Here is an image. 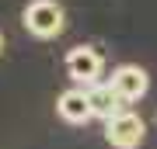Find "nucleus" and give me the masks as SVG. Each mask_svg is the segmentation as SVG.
<instances>
[{"instance_id":"2","label":"nucleus","mask_w":157,"mask_h":149,"mask_svg":"<svg viewBox=\"0 0 157 149\" xmlns=\"http://www.w3.org/2000/svg\"><path fill=\"white\" fill-rule=\"evenodd\" d=\"M143 139H147V122L136 111H122L105 122V142L112 149H140Z\"/></svg>"},{"instance_id":"7","label":"nucleus","mask_w":157,"mask_h":149,"mask_svg":"<svg viewBox=\"0 0 157 149\" xmlns=\"http://www.w3.org/2000/svg\"><path fill=\"white\" fill-rule=\"evenodd\" d=\"M0 49H4V35H0Z\"/></svg>"},{"instance_id":"6","label":"nucleus","mask_w":157,"mask_h":149,"mask_svg":"<svg viewBox=\"0 0 157 149\" xmlns=\"http://www.w3.org/2000/svg\"><path fill=\"white\" fill-rule=\"evenodd\" d=\"M56 111L67 125H87L91 122V104H87V90L84 87H70L63 90L56 101Z\"/></svg>"},{"instance_id":"4","label":"nucleus","mask_w":157,"mask_h":149,"mask_svg":"<svg viewBox=\"0 0 157 149\" xmlns=\"http://www.w3.org/2000/svg\"><path fill=\"white\" fill-rule=\"evenodd\" d=\"M112 90L119 97L126 101V104H133V101H140L147 90H150V76L140 69V66H133V62H126V66H119L115 73H112Z\"/></svg>"},{"instance_id":"3","label":"nucleus","mask_w":157,"mask_h":149,"mask_svg":"<svg viewBox=\"0 0 157 149\" xmlns=\"http://www.w3.org/2000/svg\"><path fill=\"white\" fill-rule=\"evenodd\" d=\"M101 69H105L101 52L91 49V45H77V49L67 52V73H70V80H77V83H84V87H91V83L101 80Z\"/></svg>"},{"instance_id":"5","label":"nucleus","mask_w":157,"mask_h":149,"mask_svg":"<svg viewBox=\"0 0 157 149\" xmlns=\"http://www.w3.org/2000/svg\"><path fill=\"white\" fill-rule=\"evenodd\" d=\"M87 90V104H91V118H101V122H108V118H115V115H122L126 111V101L112 90V83L108 80H98V83H91Z\"/></svg>"},{"instance_id":"1","label":"nucleus","mask_w":157,"mask_h":149,"mask_svg":"<svg viewBox=\"0 0 157 149\" xmlns=\"http://www.w3.org/2000/svg\"><path fill=\"white\" fill-rule=\"evenodd\" d=\"M25 28L35 35V38H56V35L67 28V14L56 0H32L21 14Z\"/></svg>"}]
</instances>
